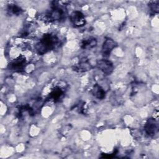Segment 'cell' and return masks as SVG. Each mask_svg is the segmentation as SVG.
<instances>
[{"instance_id": "9", "label": "cell", "mask_w": 159, "mask_h": 159, "mask_svg": "<svg viewBox=\"0 0 159 159\" xmlns=\"http://www.w3.org/2000/svg\"><path fill=\"white\" fill-rule=\"evenodd\" d=\"M64 93L65 91L62 87L60 86H56L50 93L47 99L55 102H58L62 98Z\"/></svg>"}, {"instance_id": "3", "label": "cell", "mask_w": 159, "mask_h": 159, "mask_svg": "<svg viewBox=\"0 0 159 159\" xmlns=\"http://www.w3.org/2000/svg\"><path fill=\"white\" fill-rule=\"evenodd\" d=\"M27 64L26 57L23 55H19L12 59L9 63V68L16 71H22Z\"/></svg>"}, {"instance_id": "13", "label": "cell", "mask_w": 159, "mask_h": 159, "mask_svg": "<svg viewBox=\"0 0 159 159\" xmlns=\"http://www.w3.org/2000/svg\"><path fill=\"white\" fill-rule=\"evenodd\" d=\"M150 13L155 14L158 12L159 10V1H152L148 4Z\"/></svg>"}, {"instance_id": "10", "label": "cell", "mask_w": 159, "mask_h": 159, "mask_svg": "<svg viewBox=\"0 0 159 159\" xmlns=\"http://www.w3.org/2000/svg\"><path fill=\"white\" fill-rule=\"evenodd\" d=\"M97 45V40L94 37H86L81 42V48L83 49H91Z\"/></svg>"}, {"instance_id": "2", "label": "cell", "mask_w": 159, "mask_h": 159, "mask_svg": "<svg viewBox=\"0 0 159 159\" xmlns=\"http://www.w3.org/2000/svg\"><path fill=\"white\" fill-rule=\"evenodd\" d=\"M65 15L64 10L58 5V2H54L53 7L49 12L41 16L40 19L45 22H53L63 19Z\"/></svg>"}, {"instance_id": "11", "label": "cell", "mask_w": 159, "mask_h": 159, "mask_svg": "<svg viewBox=\"0 0 159 159\" xmlns=\"http://www.w3.org/2000/svg\"><path fill=\"white\" fill-rule=\"evenodd\" d=\"M92 93L95 98L99 99H103L106 96V93L104 89L98 84H96L93 86V88L92 89Z\"/></svg>"}, {"instance_id": "7", "label": "cell", "mask_w": 159, "mask_h": 159, "mask_svg": "<svg viewBox=\"0 0 159 159\" xmlns=\"http://www.w3.org/2000/svg\"><path fill=\"white\" fill-rule=\"evenodd\" d=\"M158 124L157 121L154 118H150L146 122L144 130L145 133L149 136H153L158 132Z\"/></svg>"}, {"instance_id": "8", "label": "cell", "mask_w": 159, "mask_h": 159, "mask_svg": "<svg viewBox=\"0 0 159 159\" xmlns=\"http://www.w3.org/2000/svg\"><path fill=\"white\" fill-rule=\"evenodd\" d=\"M117 46V43L111 38L107 37L102 47V54L104 57H108L111 52Z\"/></svg>"}, {"instance_id": "1", "label": "cell", "mask_w": 159, "mask_h": 159, "mask_svg": "<svg viewBox=\"0 0 159 159\" xmlns=\"http://www.w3.org/2000/svg\"><path fill=\"white\" fill-rule=\"evenodd\" d=\"M58 44L59 40L56 35L53 34H47L36 44L35 48L39 54L43 55L55 48Z\"/></svg>"}, {"instance_id": "4", "label": "cell", "mask_w": 159, "mask_h": 159, "mask_svg": "<svg viewBox=\"0 0 159 159\" xmlns=\"http://www.w3.org/2000/svg\"><path fill=\"white\" fill-rule=\"evenodd\" d=\"M98 68L106 75H109L114 70L112 63L106 59L98 60L96 63Z\"/></svg>"}, {"instance_id": "6", "label": "cell", "mask_w": 159, "mask_h": 159, "mask_svg": "<svg viewBox=\"0 0 159 159\" xmlns=\"http://www.w3.org/2000/svg\"><path fill=\"white\" fill-rule=\"evenodd\" d=\"M70 20L73 25L76 27L83 26L86 24L84 14L78 11H73L70 15Z\"/></svg>"}, {"instance_id": "12", "label": "cell", "mask_w": 159, "mask_h": 159, "mask_svg": "<svg viewBox=\"0 0 159 159\" xmlns=\"http://www.w3.org/2000/svg\"><path fill=\"white\" fill-rule=\"evenodd\" d=\"M7 11L10 14L17 16L22 13V10L19 6L16 4H11L7 7Z\"/></svg>"}, {"instance_id": "5", "label": "cell", "mask_w": 159, "mask_h": 159, "mask_svg": "<svg viewBox=\"0 0 159 159\" xmlns=\"http://www.w3.org/2000/svg\"><path fill=\"white\" fill-rule=\"evenodd\" d=\"M93 66L91 65L89 60L86 57L81 58L79 62L73 66V70L78 73L86 72L91 70Z\"/></svg>"}]
</instances>
